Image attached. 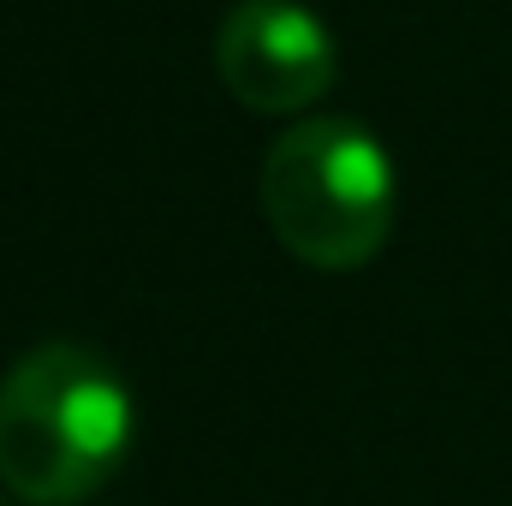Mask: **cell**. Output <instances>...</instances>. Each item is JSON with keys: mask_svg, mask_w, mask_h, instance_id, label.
<instances>
[{"mask_svg": "<svg viewBox=\"0 0 512 506\" xmlns=\"http://www.w3.org/2000/svg\"><path fill=\"white\" fill-rule=\"evenodd\" d=\"M215 72L251 114H304L340 78V42L304 0H239L215 30Z\"/></svg>", "mask_w": 512, "mask_h": 506, "instance_id": "cell-3", "label": "cell"}, {"mask_svg": "<svg viewBox=\"0 0 512 506\" xmlns=\"http://www.w3.org/2000/svg\"><path fill=\"white\" fill-rule=\"evenodd\" d=\"M137 435L126 376L78 346L48 340L0 381V483L30 506H78L120 477Z\"/></svg>", "mask_w": 512, "mask_h": 506, "instance_id": "cell-1", "label": "cell"}, {"mask_svg": "<svg viewBox=\"0 0 512 506\" xmlns=\"http://www.w3.org/2000/svg\"><path fill=\"white\" fill-rule=\"evenodd\" d=\"M262 215L274 239L322 274H352L393 239L399 179L376 131L352 114H310L274 137L262 161Z\"/></svg>", "mask_w": 512, "mask_h": 506, "instance_id": "cell-2", "label": "cell"}]
</instances>
